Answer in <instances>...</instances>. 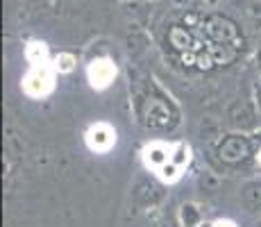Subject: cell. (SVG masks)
I'll list each match as a JSON object with an SVG mask.
<instances>
[{
    "mask_svg": "<svg viewBox=\"0 0 261 227\" xmlns=\"http://www.w3.org/2000/svg\"><path fill=\"white\" fill-rule=\"evenodd\" d=\"M25 57H28V62L32 64V66H41V64H48V45L43 41H30L28 48H25Z\"/></svg>",
    "mask_w": 261,
    "mask_h": 227,
    "instance_id": "obj_11",
    "label": "cell"
},
{
    "mask_svg": "<svg viewBox=\"0 0 261 227\" xmlns=\"http://www.w3.org/2000/svg\"><path fill=\"white\" fill-rule=\"evenodd\" d=\"M239 200L245 211L250 214H259L261 211V180H248L241 184Z\"/></svg>",
    "mask_w": 261,
    "mask_h": 227,
    "instance_id": "obj_8",
    "label": "cell"
},
{
    "mask_svg": "<svg viewBox=\"0 0 261 227\" xmlns=\"http://www.w3.org/2000/svg\"><path fill=\"white\" fill-rule=\"evenodd\" d=\"M254 105H257V109L261 114V82L254 84Z\"/></svg>",
    "mask_w": 261,
    "mask_h": 227,
    "instance_id": "obj_17",
    "label": "cell"
},
{
    "mask_svg": "<svg viewBox=\"0 0 261 227\" xmlns=\"http://www.w3.org/2000/svg\"><path fill=\"white\" fill-rule=\"evenodd\" d=\"M225 123L232 132H243V134H252L259 128V109L254 103L250 100H237L227 107L225 114Z\"/></svg>",
    "mask_w": 261,
    "mask_h": 227,
    "instance_id": "obj_2",
    "label": "cell"
},
{
    "mask_svg": "<svg viewBox=\"0 0 261 227\" xmlns=\"http://www.w3.org/2000/svg\"><path fill=\"white\" fill-rule=\"evenodd\" d=\"M116 143V130L107 123H95L87 132V145L93 153H107Z\"/></svg>",
    "mask_w": 261,
    "mask_h": 227,
    "instance_id": "obj_5",
    "label": "cell"
},
{
    "mask_svg": "<svg viewBox=\"0 0 261 227\" xmlns=\"http://www.w3.org/2000/svg\"><path fill=\"white\" fill-rule=\"evenodd\" d=\"M259 164H261V150H259Z\"/></svg>",
    "mask_w": 261,
    "mask_h": 227,
    "instance_id": "obj_20",
    "label": "cell"
},
{
    "mask_svg": "<svg viewBox=\"0 0 261 227\" xmlns=\"http://www.w3.org/2000/svg\"><path fill=\"white\" fill-rule=\"evenodd\" d=\"M170 161H173L175 166H179V168L189 166V161H191V148H189V143H184V141L175 143L173 145V155H170Z\"/></svg>",
    "mask_w": 261,
    "mask_h": 227,
    "instance_id": "obj_14",
    "label": "cell"
},
{
    "mask_svg": "<svg viewBox=\"0 0 261 227\" xmlns=\"http://www.w3.org/2000/svg\"><path fill=\"white\" fill-rule=\"evenodd\" d=\"M75 64H77V59H75L71 53H59L57 57H55L53 68L57 70V73H71L75 68Z\"/></svg>",
    "mask_w": 261,
    "mask_h": 227,
    "instance_id": "obj_15",
    "label": "cell"
},
{
    "mask_svg": "<svg viewBox=\"0 0 261 227\" xmlns=\"http://www.w3.org/2000/svg\"><path fill=\"white\" fill-rule=\"evenodd\" d=\"M177 218H179V225L182 227H200L204 220V214L195 203H184L179 207Z\"/></svg>",
    "mask_w": 261,
    "mask_h": 227,
    "instance_id": "obj_10",
    "label": "cell"
},
{
    "mask_svg": "<svg viewBox=\"0 0 261 227\" xmlns=\"http://www.w3.org/2000/svg\"><path fill=\"white\" fill-rule=\"evenodd\" d=\"M87 78L93 89H107L116 78V64L109 57H95L89 62Z\"/></svg>",
    "mask_w": 261,
    "mask_h": 227,
    "instance_id": "obj_4",
    "label": "cell"
},
{
    "mask_svg": "<svg viewBox=\"0 0 261 227\" xmlns=\"http://www.w3.org/2000/svg\"><path fill=\"white\" fill-rule=\"evenodd\" d=\"M157 173H159V178H162L164 182H175L179 178V173H182V168H179V166H175L173 161H168V164H164Z\"/></svg>",
    "mask_w": 261,
    "mask_h": 227,
    "instance_id": "obj_16",
    "label": "cell"
},
{
    "mask_svg": "<svg viewBox=\"0 0 261 227\" xmlns=\"http://www.w3.org/2000/svg\"><path fill=\"white\" fill-rule=\"evenodd\" d=\"M216 150H218L220 161H225L229 166H237L252 155V139H250V134H243V132H229L218 139Z\"/></svg>",
    "mask_w": 261,
    "mask_h": 227,
    "instance_id": "obj_1",
    "label": "cell"
},
{
    "mask_svg": "<svg viewBox=\"0 0 261 227\" xmlns=\"http://www.w3.org/2000/svg\"><path fill=\"white\" fill-rule=\"evenodd\" d=\"M170 107L164 100H157V98H150L148 105H145V123L150 128H168L170 125Z\"/></svg>",
    "mask_w": 261,
    "mask_h": 227,
    "instance_id": "obj_7",
    "label": "cell"
},
{
    "mask_svg": "<svg viewBox=\"0 0 261 227\" xmlns=\"http://www.w3.org/2000/svg\"><path fill=\"white\" fill-rule=\"evenodd\" d=\"M212 227H237V225H234L232 220H225V218H223V220H216Z\"/></svg>",
    "mask_w": 261,
    "mask_h": 227,
    "instance_id": "obj_18",
    "label": "cell"
},
{
    "mask_svg": "<svg viewBox=\"0 0 261 227\" xmlns=\"http://www.w3.org/2000/svg\"><path fill=\"white\" fill-rule=\"evenodd\" d=\"M200 227H212V225H209V223H202V225H200Z\"/></svg>",
    "mask_w": 261,
    "mask_h": 227,
    "instance_id": "obj_19",
    "label": "cell"
},
{
    "mask_svg": "<svg viewBox=\"0 0 261 227\" xmlns=\"http://www.w3.org/2000/svg\"><path fill=\"white\" fill-rule=\"evenodd\" d=\"M132 195H134V203L139 207H143V209H157V205L164 200V189L157 182L139 180Z\"/></svg>",
    "mask_w": 261,
    "mask_h": 227,
    "instance_id": "obj_6",
    "label": "cell"
},
{
    "mask_svg": "<svg viewBox=\"0 0 261 227\" xmlns=\"http://www.w3.org/2000/svg\"><path fill=\"white\" fill-rule=\"evenodd\" d=\"M198 136H200V141L220 139V120L214 118V116H204L198 125Z\"/></svg>",
    "mask_w": 261,
    "mask_h": 227,
    "instance_id": "obj_12",
    "label": "cell"
},
{
    "mask_svg": "<svg viewBox=\"0 0 261 227\" xmlns=\"http://www.w3.org/2000/svg\"><path fill=\"white\" fill-rule=\"evenodd\" d=\"M55 68H50L48 64H41V66H32L30 73L23 78V89L28 95L32 98H43L48 95L55 87V75H53Z\"/></svg>",
    "mask_w": 261,
    "mask_h": 227,
    "instance_id": "obj_3",
    "label": "cell"
},
{
    "mask_svg": "<svg viewBox=\"0 0 261 227\" xmlns=\"http://www.w3.org/2000/svg\"><path fill=\"white\" fill-rule=\"evenodd\" d=\"M170 155H173V148L166 143H162V141H154V143L145 145L143 150V161L148 168H154L159 170L164 164H168L170 161Z\"/></svg>",
    "mask_w": 261,
    "mask_h": 227,
    "instance_id": "obj_9",
    "label": "cell"
},
{
    "mask_svg": "<svg viewBox=\"0 0 261 227\" xmlns=\"http://www.w3.org/2000/svg\"><path fill=\"white\" fill-rule=\"evenodd\" d=\"M198 189L207 195H214L216 191L220 189V178L214 173V170H200L198 175Z\"/></svg>",
    "mask_w": 261,
    "mask_h": 227,
    "instance_id": "obj_13",
    "label": "cell"
}]
</instances>
